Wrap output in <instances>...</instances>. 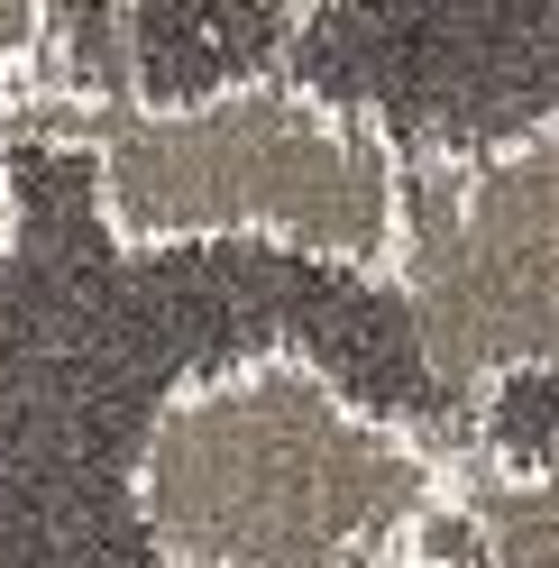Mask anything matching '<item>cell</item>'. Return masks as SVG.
<instances>
[{"instance_id":"obj_1","label":"cell","mask_w":559,"mask_h":568,"mask_svg":"<svg viewBox=\"0 0 559 568\" xmlns=\"http://www.w3.org/2000/svg\"><path fill=\"white\" fill-rule=\"evenodd\" d=\"M459 458L294 348L184 376L129 449V514L165 568H404Z\"/></svg>"},{"instance_id":"obj_2","label":"cell","mask_w":559,"mask_h":568,"mask_svg":"<svg viewBox=\"0 0 559 568\" xmlns=\"http://www.w3.org/2000/svg\"><path fill=\"white\" fill-rule=\"evenodd\" d=\"M10 129L83 148L92 211L120 247L266 239L348 275H395L404 148L348 92L303 74H230L202 92H10Z\"/></svg>"},{"instance_id":"obj_3","label":"cell","mask_w":559,"mask_h":568,"mask_svg":"<svg viewBox=\"0 0 559 568\" xmlns=\"http://www.w3.org/2000/svg\"><path fill=\"white\" fill-rule=\"evenodd\" d=\"M395 294L459 395L559 376V111L486 148L404 156Z\"/></svg>"},{"instance_id":"obj_4","label":"cell","mask_w":559,"mask_h":568,"mask_svg":"<svg viewBox=\"0 0 559 568\" xmlns=\"http://www.w3.org/2000/svg\"><path fill=\"white\" fill-rule=\"evenodd\" d=\"M55 47V19L47 10H19V0H0V83H38V55Z\"/></svg>"},{"instance_id":"obj_5","label":"cell","mask_w":559,"mask_h":568,"mask_svg":"<svg viewBox=\"0 0 559 568\" xmlns=\"http://www.w3.org/2000/svg\"><path fill=\"white\" fill-rule=\"evenodd\" d=\"M19 247V184H10V165H0V257Z\"/></svg>"}]
</instances>
